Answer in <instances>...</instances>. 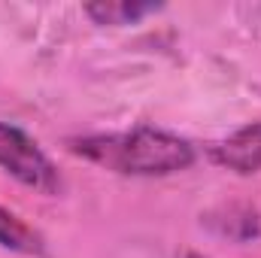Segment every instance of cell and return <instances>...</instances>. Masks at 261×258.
I'll use <instances>...</instances> for the list:
<instances>
[{
  "instance_id": "cell-1",
  "label": "cell",
  "mask_w": 261,
  "mask_h": 258,
  "mask_svg": "<svg viewBox=\"0 0 261 258\" xmlns=\"http://www.w3.org/2000/svg\"><path fill=\"white\" fill-rule=\"evenodd\" d=\"M73 152L128 176H167L195 161L189 140L155 128H134L125 134H97L73 140Z\"/></svg>"
},
{
  "instance_id": "cell-2",
  "label": "cell",
  "mask_w": 261,
  "mask_h": 258,
  "mask_svg": "<svg viewBox=\"0 0 261 258\" xmlns=\"http://www.w3.org/2000/svg\"><path fill=\"white\" fill-rule=\"evenodd\" d=\"M0 167L34 192L55 194L61 189V176L49 161V155L24 131L12 128L6 122H0Z\"/></svg>"
},
{
  "instance_id": "cell-3",
  "label": "cell",
  "mask_w": 261,
  "mask_h": 258,
  "mask_svg": "<svg viewBox=\"0 0 261 258\" xmlns=\"http://www.w3.org/2000/svg\"><path fill=\"white\" fill-rule=\"evenodd\" d=\"M213 161L237 173L261 170V125H246L219 146H213Z\"/></svg>"
},
{
  "instance_id": "cell-4",
  "label": "cell",
  "mask_w": 261,
  "mask_h": 258,
  "mask_svg": "<svg viewBox=\"0 0 261 258\" xmlns=\"http://www.w3.org/2000/svg\"><path fill=\"white\" fill-rule=\"evenodd\" d=\"M0 246L18 255H40L43 252V237L21 222L15 213H9L6 207H0Z\"/></svg>"
},
{
  "instance_id": "cell-5",
  "label": "cell",
  "mask_w": 261,
  "mask_h": 258,
  "mask_svg": "<svg viewBox=\"0 0 261 258\" xmlns=\"http://www.w3.org/2000/svg\"><path fill=\"white\" fill-rule=\"evenodd\" d=\"M161 9L158 3H134V0H125V3H113V0H100V3H88L85 12L97 21V24H134L140 21L143 15Z\"/></svg>"
},
{
  "instance_id": "cell-6",
  "label": "cell",
  "mask_w": 261,
  "mask_h": 258,
  "mask_svg": "<svg viewBox=\"0 0 261 258\" xmlns=\"http://www.w3.org/2000/svg\"><path fill=\"white\" fill-rule=\"evenodd\" d=\"M186 258H203V255H195V252H189V255H186Z\"/></svg>"
}]
</instances>
